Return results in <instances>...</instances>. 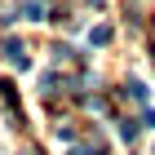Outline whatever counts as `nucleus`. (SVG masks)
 I'll list each match as a JSON object with an SVG mask.
<instances>
[{
	"instance_id": "f03ea898",
	"label": "nucleus",
	"mask_w": 155,
	"mask_h": 155,
	"mask_svg": "<svg viewBox=\"0 0 155 155\" xmlns=\"http://www.w3.org/2000/svg\"><path fill=\"white\" fill-rule=\"evenodd\" d=\"M18 18H31V22H40V18H45V0H22Z\"/></svg>"
},
{
	"instance_id": "39448f33",
	"label": "nucleus",
	"mask_w": 155,
	"mask_h": 155,
	"mask_svg": "<svg viewBox=\"0 0 155 155\" xmlns=\"http://www.w3.org/2000/svg\"><path fill=\"white\" fill-rule=\"evenodd\" d=\"M111 40V27H93V31H89V45H107Z\"/></svg>"
},
{
	"instance_id": "20e7f679",
	"label": "nucleus",
	"mask_w": 155,
	"mask_h": 155,
	"mask_svg": "<svg viewBox=\"0 0 155 155\" xmlns=\"http://www.w3.org/2000/svg\"><path fill=\"white\" fill-rule=\"evenodd\" d=\"M137 129H142V124H133V120H120V137H124V142H133V137H137Z\"/></svg>"
},
{
	"instance_id": "f257e3e1",
	"label": "nucleus",
	"mask_w": 155,
	"mask_h": 155,
	"mask_svg": "<svg viewBox=\"0 0 155 155\" xmlns=\"http://www.w3.org/2000/svg\"><path fill=\"white\" fill-rule=\"evenodd\" d=\"M5 58H9L13 62V67H22V71H27V67H31V58H27V49H22V40H5Z\"/></svg>"
},
{
	"instance_id": "7ed1b4c3",
	"label": "nucleus",
	"mask_w": 155,
	"mask_h": 155,
	"mask_svg": "<svg viewBox=\"0 0 155 155\" xmlns=\"http://www.w3.org/2000/svg\"><path fill=\"white\" fill-rule=\"evenodd\" d=\"M124 93H129L133 102H146V84H142V80H129V84H124Z\"/></svg>"
}]
</instances>
